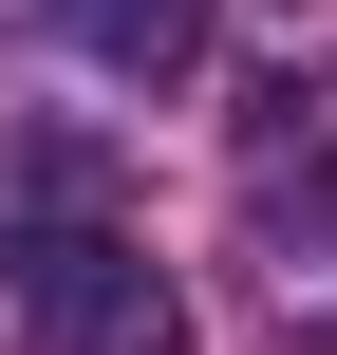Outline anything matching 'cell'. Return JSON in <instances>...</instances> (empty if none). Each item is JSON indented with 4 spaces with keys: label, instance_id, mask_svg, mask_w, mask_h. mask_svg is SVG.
<instances>
[{
    "label": "cell",
    "instance_id": "6da1fadb",
    "mask_svg": "<svg viewBox=\"0 0 337 355\" xmlns=\"http://www.w3.org/2000/svg\"><path fill=\"white\" fill-rule=\"evenodd\" d=\"M0 262L38 281V318H56L75 355H169V281H150L131 243H94V225H75V243H0Z\"/></svg>",
    "mask_w": 337,
    "mask_h": 355
}]
</instances>
